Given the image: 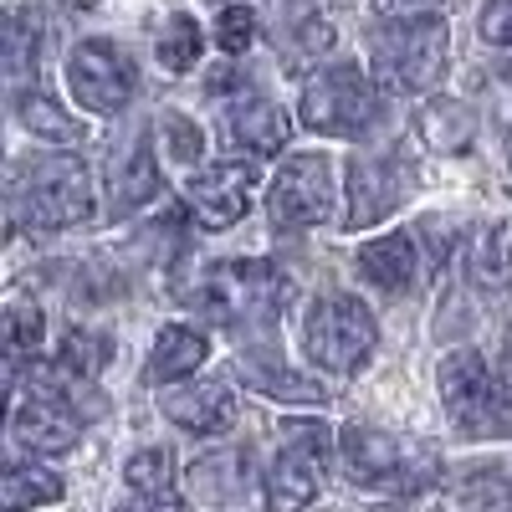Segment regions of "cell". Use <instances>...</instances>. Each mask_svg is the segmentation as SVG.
Here are the masks:
<instances>
[{"mask_svg": "<svg viewBox=\"0 0 512 512\" xmlns=\"http://www.w3.org/2000/svg\"><path fill=\"white\" fill-rule=\"evenodd\" d=\"M374 82L400 98H425L451 67V26L441 16H379L369 36Z\"/></svg>", "mask_w": 512, "mask_h": 512, "instance_id": "cell-1", "label": "cell"}, {"mask_svg": "<svg viewBox=\"0 0 512 512\" xmlns=\"http://www.w3.org/2000/svg\"><path fill=\"white\" fill-rule=\"evenodd\" d=\"M11 205L16 216L36 231H67L93 216V175L77 154L57 159H31L11 180Z\"/></svg>", "mask_w": 512, "mask_h": 512, "instance_id": "cell-2", "label": "cell"}, {"mask_svg": "<svg viewBox=\"0 0 512 512\" xmlns=\"http://www.w3.org/2000/svg\"><path fill=\"white\" fill-rule=\"evenodd\" d=\"M338 456H344V472L354 487H369V492H420L431 487L441 461L431 446L420 441H400L379 425H344L338 436Z\"/></svg>", "mask_w": 512, "mask_h": 512, "instance_id": "cell-3", "label": "cell"}, {"mask_svg": "<svg viewBox=\"0 0 512 512\" xmlns=\"http://www.w3.org/2000/svg\"><path fill=\"white\" fill-rule=\"evenodd\" d=\"M287 277L272 262H221L210 267L195 292H180L210 318V323H236V328H256V323H272L287 303Z\"/></svg>", "mask_w": 512, "mask_h": 512, "instance_id": "cell-4", "label": "cell"}, {"mask_svg": "<svg viewBox=\"0 0 512 512\" xmlns=\"http://www.w3.org/2000/svg\"><path fill=\"white\" fill-rule=\"evenodd\" d=\"M441 405L456 431L472 441L512 436V400L502 390L497 369H487L477 349H456L441 359Z\"/></svg>", "mask_w": 512, "mask_h": 512, "instance_id": "cell-5", "label": "cell"}, {"mask_svg": "<svg viewBox=\"0 0 512 512\" xmlns=\"http://www.w3.org/2000/svg\"><path fill=\"white\" fill-rule=\"evenodd\" d=\"M379 344L374 313L349 292H328L303 318V349L323 374H359Z\"/></svg>", "mask_w": 512, "mask_h": 512, "instance_id": "cell-6", "label": "cell"}, {"mask_svg": "<svg viewBox=\"0 0 512 512\" xmlns=\"http://www.w3.org/2000/svg\"><path fill=\"white\" fill-rule=\"evenodd\" d=\"M374 118H379V93L359 62H333L313 72V82L303 88V103H297V123L323 139H359L369 134Z\"/></svg>", "mask_w": 512, "mask_h": 512, "instance_id": "cell-7", "label": "cell"}, {"mask_svg": "<svg viewBox=\"0 0 512 512\" xmlns=\"http://www.w3.org/2000/svg\"><path fill=\"white\" fill-rule=\"evenodd\" d=\"M67 88L77 98V108H88L98 118H113L134 103L139 93V72L128 62L113 41L93 36V41H77L67 52Z\"/></svg>", "mask_w": 512, "mask_h": 512, "instance_id": "cell-8", "label": "cell"}, {"mask_svg": "<svg viewBox=\"0 0 512 512\" xmlns=\"http://www.w3.org/2000/svg\"><path fill=\"white\" fill-rule=\"evenodd\" d=\"M323 466H328V431L323 425H308V420L287 425V441L262 477L267 512H303L323 487Z\"/></svg>", "mask_w": 512, "mask_h": 512, "instance_id": "cell-9", "label": "cell"}, {"mask_svg": "<svg viewBox=\"0 0 512 512\" xmlns=\"http://www.w3.org/2000/svg\"><path fill=\"white\" fill-rule=\"evenodd\" d=\"M267 216L277 231H313L333 216V164L328 154H292L267 190Z\"/></svg>", "mask_w": 512, "mask_h": 512, "instance_id": "cell-10", "label": "cell"}, {"mask_svg": "<svg viewBox=\"0 0 512 512\" xmlns=\"http://www.w3.org/2000/svg\"><path fill=\"white\" fill-rule=\"evenodd\" d=\"M256 169L251 164H216V169H205V175H190L185 195H190V210H195V221L205 231H226L246 216V205H251V190H256Z\"/></svg>", "mask_w": 512, "mask_h": 512, "instance_id": "cell-11", "label": "cell"}, {"mask_svg": "<svg viewBox=\"0 0 512 512\" xmlns=\"http://www.w3.org/2000/svg\"><path fill=\"white\" fill-rule=\"evenodd\" d=\"M11 431H16V446L36 451V456H57V451H72L77 436H82V420L77 410L62 400V390H36L16 405L11 415Z\"/></svg>", "mask_w": 512, "mask_h": 512, "instance_id": "cell-12", "label": "cell"}, {"mask_svg": "<svg viewBox=\"0 0 512 512\" xmlns=\"http://www.w3.org/2000/svg\"><path fill=\"white\" fill-rule=\"evenodd\" d=\"M216 128H221V144L231 154H277L287 144V134H292V118L272 98L246 93V98H236V103L221 108V123Z\"/></svg>", "mask_w": 512, "mask_h": 512, "instance_id": "cell-13", "label": "cell"}, {"mask_svg": "<svg viewBox=\"0 0 512 512\" xmlns=\"http://www.w3.org/2000/svg\"><path fill=\"white\" fill-rule=\"evenodd\" d=\"M159 405L190 436H226L236 425V395L226 379H200V384H185V390H169Z\"/></svg>", "mask_w": 512, "mask_h": 512, "instance_id": "cell-14", "label": "cell"}, {"mask_svg": "<svg viewBox=\"0 0 512 512\" xmlns=\"http://www.w3.org/2000/svg\"><path fill=\"white\" fill-rule=\"evenodd\" d=\"M400 205V175L390 159L379 154H354L349 159V231H369L379 226L390 210Z\"/></svg>", "mask_w": 512, "mask_h": 512, "instance_id": "cell-15", "label": "cell"}, {"mask_svg": "<svg viewBox=\"0 0 512 512\" xmlns=\"http://www.w3.org/2000/svg\"><path fill=\"white\" fill-rule=\"evenodd\" d=\"M108 195H113L118 210L149 205V200L159 195V159H154L149 128H134L128 139L113 144V159H108Z\"/></svg>", "mask_w": 512, "mask_h": 512, "instance_id": "cell-16", "label": "cell"}, {"mask_svg": "<svg viewBox=\"0 0 512 512\" xmlns=\"http://www.w3.org/2000/svg\"><path fill=\"white\" fill-rule=\"evenodd\" d=\"M359 272L384 292H405L420 272V241L410 231H390V236L364 241L359 246Z\"/></svg>", "mask_w": 512, "mask_h": 512, "instance_id": "cell-17", "label": "cell"}, {"mask_svg": "<svg viewBox=\"0 0 512 512\" xmlns=\"http://www.w3.org/2000/svg\"><path fill=\"white\" fill-rule=\"evenodd\" d=\"M205 354H210V338H205V333H195V328H185V323H169V328H159V338H154L144 374H149V384H180V379H190V374L205 364Z\"/></svg>", "mask_w": 512, "mask_h": 512, "instance_id": "cell-18", "label": "cell"}, {"mask_svg": "<svg viewBox=\"0 0 512 512\" xmlns=\"http://www.w3.org/2000/svg\"><path fill=\"white\" fill-rule=\"evenodd\" d=\"M420 134H425V144L441 149V154L466 149V144H472V134H477V113L466 108L461 98H431V103L420 108Z\"/></svg>", "mask_w": 512, "mask_h": 512, "instance_id": "cell-19", "label": "cell"}, {"mask_svg": "<svg viewBox=\"0 0 512 512\" xmlns=\"http://www.w3.org/2000/svg\"><path fill=\"white\" fill-rule=\"evenodd\" d=\"M241 379L251 384V390L272 395V400H292V405H318V400H323V390H318L313 379L292 374L287 364H272V359H262V354H246V359H241Z\"/></svg>", "mask_w": 512, "mask_h": 512, "instance_id": "cell-20", "label": "cell"}, {"mask_svg": "<svg viewBox=\"0 0 512 512\" xmlns=\"http://www.w3.org/2000/svg\"><path fill=\"white\" fill-rule=\"evenodd\" d=\"M16 118H21L26 134L47 139V144H77L82 139V128L72 123V113H62L57 98H47L41 88H21L16 93Z\"/></svg>", "mask_w": 512, "mask_h": 512, "instance_id": "cell-21", "label": "cell"}, {"mask_svg": "<svg viewBox=\"0 0 512 512\" xmlns=\"http://www.w3.org/2000/svg\"><path fill=\"white\" fill-rule=\"evenodd\" d=\"M154 52H159V67H164V72H190V67L200 62V52H205V31H200V21L185 16V11H175V16L164 21Z\"/></svg>", "mask_w": 512, "mask_h": 512, "instance_id": "cell-22", "label": "cell"}, {"mask_svg": "<svg viewBox=\"0 0 512 512\" xmlns=\"http://www.w3.org/2000/svg\"><path fill=\"white\" fill-rule=\"evenodd\" d=\"M123 482H128V492H134V497H159V502L175 497V456H169L164 446H149L139 456H128Z\"/></svg>", "mask_w": 512, "mask_h": 512, "instance_id": "cell-23", "label": "cell"}, {"mask_svg": "<svg viewBox=\"0 0 512 512\" xmlns=\"http://www.w3.org/2000/svg\"><path fill=\"white\" fill-rule=\"evenodd\" d=\"M451 497L466 507V512H512V482L492 466H472L466 477H456Z\"/></svg>", "mask_w": 512, "mask_h": 512, "instance_id": "cell-24", "label": "cell"}, {"mask_svg": "<svg viewBox=\"0 0 512 512\" xmlns=\"http://www.w3.org/2000/svg\"><path fill=\"white\" fill-rule=\"evenodd\" d=\"M57 497H62V477L57 472H41V466H11L6 492H0V507L6 512H31V507L57 502Z\"/></svg>", "mask_w": 512, "mask_h": 512, "instance_id": "cell-25", "label": "cell"}, {"mask_svg": "<svg viewBox=\"0 0 512 512\" xmlns=\"http://www.w3.org/2000/svg\"><path fill=\"white\" fill-rule=\"evenodd\" d=\"M108 364V344L98 333H67L62 338V354H57V374L67 379H98V369Z\"/></svg>", "mask_w": 512, "mask_h": 512, "instance_id": "cell-26", "label": "cell"}, {"mask_svg": "<svg viewBox=\"0 0 512 512\" xmlns=\"http://www.w3.org/2000/svg\"><path fill=\"white\" fill-rule=\"evenodd\" d=\"M41 333H47V318H41L36 303H11L6 308V349H11V364L41 354Z\"/></svg>", "mask_w": 512, "mask_h": 512, "instance_id": "cell-27", "label": "cell"}, {"mask_svg": "<svg viewBox=\"0 0 512 512\" xmlns=\"http://www.w3.org/2000/svg\"><path fill=\"white\" fill-rule=\"evenodd\" d=\"M159 134H164V149H169L175 164H200L205 159V128H195L185 113H164Z\"/></svg>", "mask_w": 512, "mask_h": 512, "instance_id": "cell-28", "label": "cell"}, {"mask_svg": "<svg viewBox=\"0 0 512 512\" xmlns=\"http://www.w3.org/2000/svg\"><path fill=\"white\" fill-rule=\"evenodd\" d=\"M251 36H256V11L251 6H226L221 11V21H216V41H221V52H231V57H241L246 47H251Z\"/></svg>", "mask_w": 512, "mask_h": 512, "instance_id": "cell-29", "label": "cell"}, {"mask_svg": "<svg viewBox=\"0 0 512 512\" xmlns=\"http://www.w3.org/2000/svg\"><path fill=\"white\" fill-rule=\"evenodd\" d=\"M482 282H502L512 277V221H502L487 241H482V267H477Z\"/></svg>", "mask_w": 512, "mask_h": 512, "instance_id": "cell-30", "label": "cell"}, {"mask_svg": "<svg viewBox=\"0 0 512 512\" xmlns=\"http://www.w3.org/2000/svg\"><path fill=\"white\" fill-rule=\"evenodd\" d=\"M477 31H482L487 47L512 52V0H482V11H477Z\"/></svg>", "mask_w": 512, "mask_h": 512, "instance_id": "cell-31", "label": "cell"}, {"mask_svg": "<svg viewBox=\"0 0 512 512\" xmlns=\"http://www.w3.org/2000/svg\"><path fill=\"white\" fill-rule=\"evenodd\" d=\"M31 62H41V21H36L31 11H21V16L11 21V67L21 72V67H31Z\"/></svg>", "mask_w": 512, "mask_h": 512, "instance_id": "cell-32", "label": "cell"}, {"mask_svg": "<svg viewBox=\"0 0 512 512\" xmlns=\"http://www.w3.org/2000/svg\"><path fill=\"white\" fill-rule=\"evenodd\" d=\"M379 16H436V0H374Z\"/></svg>", "mask_w": 512, "mask_h": 512, "instance_id": "cell-33", "label": "cell"}, {"mask_svg": "<svg viewBox=\"0 0 512 512\" xmlns=\"http://www.w3.org/2000/svg\"><path fill=\"white\" fill-rule=\"evenodd\" d=\"M118 512H180V502L175 497H134V502H128V507H118Z\"/></svg>", "mask_w": 512, "mask_h": 512, "instance_id": "cell-34", "label": "cell"}, {"mask_svg": "<svg viewBox=\"0 0 512 512\" xmlns=\"http://www.w3.org/2000/svg\"><path fill=\"white\" fill-rule=\"evenodd\" d=\"M497 379H502V390H507V400H512V349L497 359Z\"/></svg>", "mask_w": 512, "mask_h": 512, "instance_id": "cell-35", "label": "cell"}]
</instances>
